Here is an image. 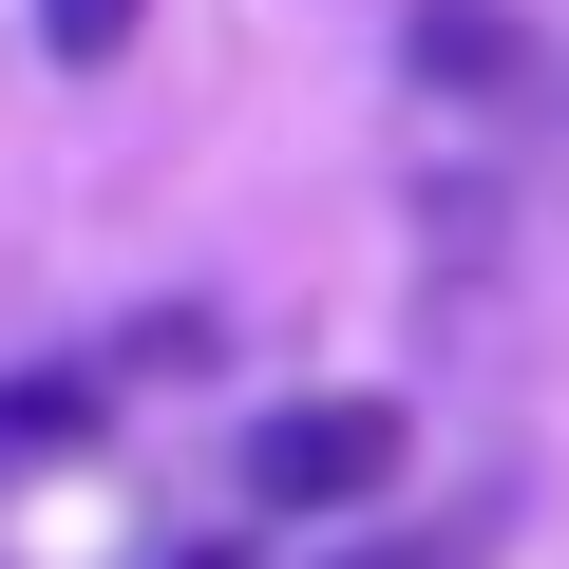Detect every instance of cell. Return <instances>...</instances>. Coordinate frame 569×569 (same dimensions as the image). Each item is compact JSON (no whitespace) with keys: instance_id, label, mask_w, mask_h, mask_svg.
Instances as JSON below:
<instances>
[{"instance_id":"cell-4","label":"cell","mask_w":569,"mask_h":569,"mask_svg":"<svg viewBox=\"0 0 569 569\" xmlns=\"http://www.w3.org/2000/svg\"><path fill=\"white\" fill-rule=\"evenodd\" d=\"M493 531H512V512H493V493H437V512H418V493H399V512H361V531H342V550H323V569H493Z\"/></svg>"},{"instance_id":"cell-1","label":"cell","mask_w":569,"mask_h":569,"mask_svg":"<svg viewBox=\"0 0 569 569\" xmlns=\"http://www.w3.org/2000/svg\"><path fill=\"white\" fill-rule=\"evenodd\" d=\"M399 475H418V399H380V380H305L228 437V512H284V531H361V512H399Z\"/></svg>"},{"instance_id":"cell-7","label":"cell","mask_w":569,"mask_h":569,"mask_svg":"<svg viewBox=\"0 0 569 569\" xmlns=\"http://www.w3.org/2000/svg\"><path fill=\"white\" fill-rule=\"evenodd\" d=\"M171 569H247V550H228V531H209V550H171Z\"/></svg>"},{"instance_id":"cell-5","label":"cell","mask_w":569,"mask_h":569,"mask_svg":"<svg viewBox=\"0 0 569 569\" xmlns=\"http://www.w3.org/2000/svg\"><path fill=\"white\" fill-rule=\"evenodd\" d=\"M133 20H152V0H39V58L96 77V58H133Z\"/></svg>"},{"instance_id":"cell-2","label":"cell","mask_w":569,"mask_h":569,"mask_svg":"<svg viewBox=\"0 0 569 569\" xmlns=\"http://www.w3.org/2000/svg\"><path fill=\"white\" fill-rule=\"evenodd\" d=\"M399 77L456 96V114H531L550 96V39L512 20V0H399Z\"/></svg>"},{"instance_id":"cell-3","label":"cell","mask_w":569,"mask_h":569,"mask_svg":"<svg viewBox=\"0 0 569 569\" xmlns=\"http://www.w3.org/2000/svg\"><path fill=\"white\" fill-rule=\"evenodd\" d=\"M114 437V361H58V380H0V475H77Z\"/></svg>"},{"instance_id":"cell-6","label":"cell","mask_w":569,"mask_h":569,"mask_svg":"<svg viewBox=\"0 0 569 569\" xmlns=\"http://www.w3.org/2000/svg\"><path fill=\"white\" fill-rule=\"evenodd\" d=\"M209 342H228V323H209V305H152V323H133V342H114V380H190V361H209Z\"/></svg>"}]
</instances>
